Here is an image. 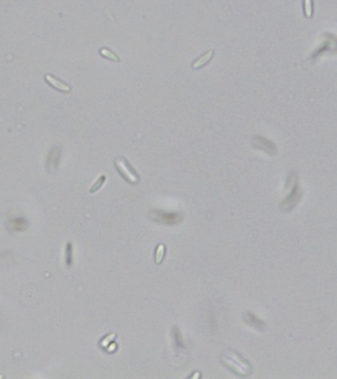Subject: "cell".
Here are the masks:
<instances>
[{
	"mask_svg": "<svg viewBox=\"0 0 337 379\" xmlns=\"http://www.w3.org/2000/svg\"><path fill=\"white\" fill-rule=\"evenodd\" d=\"M222 362L231 372L240 377H247L252 373L250 364L235 352L225 353L222 357Z\"/></svg>",
	"mask_w": 337,
	"mask_h": 379,
	"instance_id": "6da1fadb",
	"label": "cell"
},
{
	"mask_svg": "<svg viewBox=\"0 0 337 379\" xmlns=\"http://www.w3.org/2000/svg\"><path fill=\"white\" fill-rule=\"evenodd\" d=\"M114 338H115V335H114V334H111V335L107 336L106 338H104L103 340H101V342H100V346H101L102 348H107L109 344H112V342L114 341Z\"/></svg>",
	"mask_w": 337,
	"mask_h": 379,
	"instance_id": "9a60e30c",
	"label": "cell"
},
{
	"mask_svg": "<svg viewBox=\"0 0 337 379\" xmlns=\"http://www.w3.org/2000/svg\"><path fill=\"white\" fill-rule=\"evenodd\" d=\"M304 13L306 17L311 18L313 15V0H304Z\"/></svg>",
	"mask_w": 337,
	"mask_h": 379,
	"instance_id": "5bb4252c",
	"label": "cell"
},
{
	"mask_svg": "<svg viewBox=\"0 0 337 379\" xmlns=\"http://www.w3.org/2000/svg\"><path fill=\"white\" fill-rule=\"evenodd\" d=\"M172 336H173V340H174V343H175V346L179 349H183L184 348V342H183V337H182V334L179 330L178 327L174 326L172 328Z\"/></svg>",
	"mask_w": 337,
	"mask_h": 379,
	"instance_id": "30bf717a",
	"label": "cell"
},
{
	"mask_svg": "<svg viewBox=\"0 0 337 379\" xmlns=\"http://www.w3.org/2000/svg\"><path fill=\"white\" fill-rule=\"evenodd\" d=\"M298 182H299V180H295V181H292L286 185L287 188H290L291 192L288 195V197L281 204V209L283 211L287 212V211L292 210L293 208L296 207V205L301 200L302 195H303V191L299 187Z\"/></svg>",
	"mask_w": 337,
	"mask_h": 379,
	"instance_id": "277c9868",
	"label": "cell"
},
{
	"mask_svg": "<svg viewBox=\"0 0 337 379\" xmlns=\"http://www.w3.org/2000/svg\"><path fill=\"white\" fill-rule=\"evenodd\" d=\"M106 179H107V178H106L105 175H101V176L95 181V183L91 186V188L89 189V192H90V193H94V192L98 191V190L103 186V184L105 183Z\"/></svg>",
	"mask_w": 337,
	"mask_h": 379,
	"instance_id": "4fadbf2b",
	"label": "cell"
},
{
	"mask_svg": "<svg viewBox=\"0 0 337 379\" xmlns=\"http://www.w3.org/2000/svg\"><path fill=\"white\" fill-rule=\"evenodd\" d=\"M73 248H72V244L71 243H67V249H66V263L67 266H70L72 264V261H73Z\"/></svg>",
	"mask_w": 337,
	"mask_h": 379,
	"instance_id": "7c38bea8",
	"label": "cell"
},
{
	"mask_svg": "<svg viewBox=\"0 0 337 379\" xmlns=\"http://www.w3.org/2000/svg\"><path fill=\"white\" fill-rule=\"evenodd\" d=\"M251 143L252 145L254 146V148H256L257 150H260L270 155H274L277 153V146L271 142L270 140L264 138V137H261V136H255L252 138L251 140Z\"/></svg>",
	"mask_w": 337,
	"mask_h": 379,
	"instance_id": "5b68a950",
	"label": "cell"
},
{
	"mask_svg": "<svg viewBox=\"0 0 337 379\" xmlns=\"http://www.w3.org/2000/svg\"><path fill=\"white\" fill-rule=\"evenodd\" d=\"M243 319H244V322L248 326L252 327L255 330L264 331L265 328H266V324L262 320H260L258 317H256L254 314H252L250 312L245 313L244 316H243Z\"/></svg>",
	"mask_w": 337,
	"mask_h": 379,
	"instance_id": "8992f818",
	"label": "cell"
},
{
	"mask_svg": "<svg viewBox=\"0 0 337 379\" xmlns=\"http://www.w3.org/2000/svg\"><path fill=\"white\" fill-rule=\"evenodd\" d=\"M149 218L158 224L167 226L178 225L183 220V215L176 212H165L162 210H151L149 212Z\"/></svg>",
	"mask_w": 337,
	"mask_h": 379,
	"instance_id": "3957f363",
	"label": "cell"
},
{
	"mask_svg": "<svg viewBox=\"0 0 337 379\" xmlns=\"http://www.w3.org/2000/svg\"><path fill=\"white\" fill-rule=\"evenodd\" d=\"M99 54H100L101 57H103L105 59H108V60L112 61L114 63H120V61H121L119 56H117V54H115L110 49H108L106 47L101 48L100 51H99Z\"/></svg>",
	"mask_w": 337,
	"mask_h": 379,
	"instance_id": "9c48e42d",
	"label": "cell"
},
{
	"mask_svg": "<svg viewBox=\"0 0 337 379\" xmlns=\"http://www.w3.org/2000/svg\"><path fill=\"white\" fill-rule=\"evenodd\" d=\"M165 246L163 244H159L157 245L156 249H155V253H154V262L155 264L159 265L162 261H163V258L165 256Z\"/></svg>",
	"mask_w": 337,
	"mask_h": 379,
	"instance_id": "8fae6325",
	"label": "cell"
},
{
	"mask_svg": "<svg viewBox=\"0 0 337 379\" xmlns=\"http://www.w3.org/2000/svg\"><path fill=\"white\" fill-rule=\"evenodd\" d=\"M116 169L119 171L121 176L124 177L131 184H137L139 182V176L131 163L123 156L116 157L114 160Z\"/></svg>",
	"mask_w": 337,
	"mask_h": 379,
	"instance_id": "7a4b0ae2",
	"label": "cell"
},
{
	"mask_svg": "<svg viewBox=\"0 0 337 379\" xmlns=\"http://www.w3.org/2000/svg\"><path fill=\"white\" fill-rule=\"evenodd\" d=\"M215 55V50L214 49H211L209 51H207L203 56H201L200 58H198L193 64H192V69L193 70H199L203 67H205L214 57Z\"/></svg>",
	"mask_w": 337,
	"mask_h": 379,
	"instance_id": "52a82bcc",
	"label": "cell"
},
{
	"mask_svg": "<svg viewBox=\"0 0 337 379\" xmlns=\"http://www.w3.org/2000/svg\"><path fill=\"white\" fill-rule=\"evenodd\" d=\"M46 79H47V81H48L51 85H53L55 88H57V89H59V90H61V91L68 92V91H70V89H71L69 85L64 83L63 81L57 79L56 77H54V76H50V75L46 76Z\"/></svg>",
	"mask_w": 337,
	"mask_h": 379,
	"instance_id": "ba28073f",
	"label": "cell"
}]
</instances>
